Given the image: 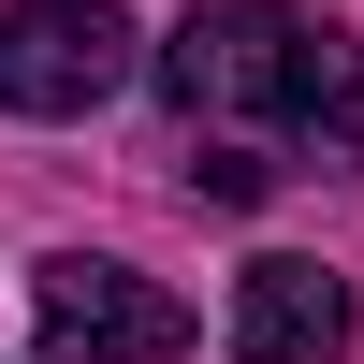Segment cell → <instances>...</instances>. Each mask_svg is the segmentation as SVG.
I'll list each match as a JSON object with an SVG mask.
<instances>
[{
    "mask_svg": "<svg viewBox=\"0 0 364 364\" xmlns=\"http://www.w3.org/2000/svg\"><path fill=\"white\" fill-rule=\"evenodd\" d=\"M29 336H44V364H175L190 306L102 248H58V262H29Z\"/></svg>",
    "mask_w": 364,
    "mask_h": 364,
    "instance_id": "obj_2",
    "label": "cell"
},
{
    "mask_svg": "<svg viewBox=\"0 0 364 364\" xmlns=\"http://www.w3.org/2000/svg\"><path fill=\"white\" fill-rule=\"evenodd\" d=\"M161 87L190 117V146H262L277 175H350L364 161V58L306 0H204L161 44Z\"/></svg>",
    "mask_w": 364,
    "mask_h": 364,
    "instance_id": "obj_1",
    "label": "cell"
},
{
    "mask_svg": "<svg viewBox=\"0 0 364 364\" xmlns=\"http://www.w3.org/2000/svg\"><path fill=\"white\" fill-rule=\"evenodd\" d=\"M146 29L117 0H0V117H87L117 102Z\"/></svg>",
    "mask_w": 364,
    "mask_h": 364,
    "instance_id": "obj_3",
    "label": "cell"
},
{
    "mask_svg": "<svg viewBox=\"0 0 364 364\" xmlns=\"http://www.w3.org/2000/svg\"><path fill=\"white\" fill-rule=\"evenodd\" d=\"M350 350V277H321V262H248L233 277V364H336Z\"/></svg>",
    "mask_w": 364,
    "mask_h": 364,
    "instance_id": "obj_4",
    "label": "cell"
}]
</instances>
